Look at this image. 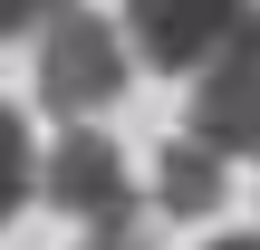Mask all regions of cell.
Instances as JSON below:
<instances>
[{
    "label": "cell",
    "instance_id": "cell-1",
    "mask_svg": "<svg viewBox=\"0 0 260 250\" xmlns=\"http://www.w3.org/2000/svg\"><path fill=\"white\" fill-rule=\"evenodd\" d=\"M125 77H135L125 29H106L96 10H58V19H48V39H39V106H48V116L87 125V116H106V106L125 96Z\"/></svg>",
    "mask_w": 260,
    "mask_h": 250
},
{
    "label": "cell",
    "instance_id": "cell-2",
    "mask_svg": "<svg viewBox=\"0 0 260 250\" xmlns=\"http://www.w3.org/2000/svg\"><path fill=\"white\" fill-rule=\"evenodd\" d=\"M183 135H203L222 164L232 154H260V10H241L232 39L193 67V125Z\"/></svg>",
    "mask_w": 260,
    "mask_h": 250
},
{
    "label": "cell",
    "instance_id": "cell-3",
    "mask_svg": "<svg viewBox=\"0 0 260 250\" xmlns=\"http://www.w3.org/2000/svg\"><path fill=\"white\" fill-rule=\"evenodd\" d=\"M39 193H48L68 222H87V231H125V222H135L125 154H116L96 125H68V135L48 145V164H39Z\"/></svg>",
    "mask_w": 260,
    "mask_h": 250
},
{
    "label": "cell",
    "instance_id": "cell-4",
    "mask_svg": "<svg viewBox=\"0 0 260 250\" xmlns=\"http://www.w3.org/2000/svg\"><path fill=\"white\" fill-rule=\"evenodd\" d=\"M251 0H125V39H135V58L145 67H164V77H193L222 39H232V19H241Z\"/></svg>",
    "mask_w": 260,
    "mask_h": 250
},
{
    "label": "cell",
    "instance_id": "cell-5",
    "mask_svg": "<svg viewBox=\"0 0 260 250\" xmlns=\"http://www.w3.org/2000/svg\"><path fill=\"white\" fill-rule=\"evenodd\" d=\"M154 202H164V212H212V202H222V154H212L203 135H174V145L154 154Z\"/></svg>",
    "mask_w": 260,
    "mask_h": 250
},
{
    "label": "cell",
    "instance_id": "cell-6",
    "mask_svg": "<svg viewBox=\"0 0 260 250\" xmlns=\"http://www.w3.org/2000/svg\"><path fill=\"white\" fill-rule=\"evenodd\" d=\"M39 193V154H29V125L0 106V231L19 222V202Z\"/></svg>",
    "mask_w": 260,
    "mask_h": 250
},
{
    "label": "cell",
    "instance_id": "cell-7",
    "mask_svg": "<svg viewBox=\"0 0 260 250\" xmlns=\"http://www.w3.org/2000/svg\"><path fill=\"white\" fill-rule=\"evenodd\" d=\"M58 10H77V0H0V39H29V29H48Z\"/></svg>",
    "mask_w": 260,
    "mask_h": 250
},
{
    "label": "cell",
    "instance_id": "cell-8",
    "mask_svg": "<svg viewBox=\"0 0 260 250\" xmlns=\"http://www.w3.org/2000/svg\"><path fill=\"white\" fill-rule=\"evenodd\" d=\"M77 250H145V231H135V222H125V231H87Z\"/></svg>",
    "mask_w": 260,
    "mask_h": 250
},
{
    "label": "cell",
    "instance_id": "cell-9",
    "mask_svg": "<svg viewBox=\"0 0 260 250\" xmlns=\"http://www.w3.org/2000/svg\"><path fill=\"white\" fill-rule=\"evenodd\" d=\"M212 250H260V231H232V241H212Z\"/></svg>",
    "mask_w": 260,
    "mask_h": 250
}]
</instances>
